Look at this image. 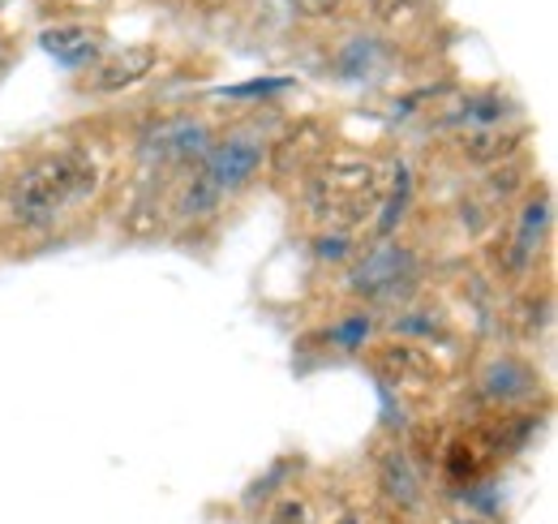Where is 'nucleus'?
I'll return each mask as SVG.
<instances>
[{
	"mask_svg": "<svg viewBox=\"0 0 558 524\" xmlns=\"http://www.w3.org/2000/svg\"><path fill=\"white\" fill-rule=\"evenodd\" d=\"M95 186H99V164L90 159V151L61 146L17 172L9 190V215L22 228H48L61 211L82 202Z\"/></svg>",
	"mask_w": 558,
	"mask_h": 524,
	"instance_id": "nucleus-1",
	"label": "nucleus"
},
{
	"mask_svg": "<svg viewBox=\"0 0 558 524\" xmlns=\"http://www.w3.org/2000/svg\"><path fill=\"white\" fill-rule=\"evenodd\" d=\"M421 279V262L409 246L400 241H378L365 259L352 266L349 288L365 301H378V306H404L413 297Z\"/></svg>",
	"mask_w": 558,
	"mask_h": 524,
	"instance_id": "nucleus-2",
	"label": "nucleus"
},
{
	"mask_svg": "<svg viewBox=\"0 0 558 524\" xmlns=\"http://www.w3.org/2000/svg\"><path fill=\"white\" fill-rule=\"evenodd\" d=\"M263 159H267V138L250 130H236L219 142H210L207 155L198 159V172L207 177L219 194H236L245 190L258 172H263Z\"/></svg>",
	"mask_w": 558,
	"mask_h": 524,
	"instance_id": "nucleus-3",
	"label": "nucleus"
},
{
	"mask_svg": "<svg viewBox=\"0 0 558 524\" xmlns=\"http://www.w3.org/2000/svg\"><path fill=\"white\" fill-rule=\"evenodd\" d=\"M210 146L207 121L198 117H172V121H159L155 130H146L138 138V155L142 164L150 168H181V164H198Z\"/></svg>",
	"mask_w": 558,
	"mask_h": 524,
	"instance_id": "nucleus-4",
	"label": "nucleus"
},
{
	"mask_svg": "<svg viewBox=\"0 0 558 524\" xmlns=\"http://www.w3.org/2000/svg\"><path fill=\"white\" fill-rule=\"evenodd\" d=\"M550 219H555V202L550 194H533L520 206V219H515V233L507 241V271L511 275H529V266L537 262L546 237H550Z\"/></svg>",
	"mask_w": 558,
	"mask_h": 524,
	"instance_id": "nucleus-5",
	"label": "nucleus"
},
{
	"mask_svg": "<svg viewBox=\"0 0 558 524\" xmlns=\"http://www.w3.org/2000/svg\"><path fill=\"white\" fill-rule=\"evenodd\" d=\"M159 66V52L150 44H138V48H125L121 57L104 61L90 78V91L95 95H121L130 86H138L142 78H150V69Z\"/></svg>",
	"mask_w": 558,
	"mask_h": 524,
	"instance_id": "nucleus-6",
	"label": "nucleus"
},
{
	"mask_svg": "<svg viewBox=\"0 0 558 524\" xmlns=\"http://www.w3.org/2000/svg\"><path fill=\"white\" fill-rule=\"evenodd\" d=\"M515 117H520V104H515L511 95H502V91H482V95L460 99V104L451 108L447 126H456V130H494V126H507V121H515Z\"/></svg>",
	"mask_w": 558,
	"mask_h": 524,
	"instance_id": "nucleus-7",
	"label": "nucleus"
},
{
	"mask_svg": "<svg viewBox=\"0 0 558 524\" xmlns=\"http://www.w3.org/2000/svg\"><path fill=\"white\" fill-rule=\"evenodd\" d=\"M482 392L494 404H520V400H529V395L537 392V374L524 361H515V357H498V361H489L486 374H482Z\"/></svg>",
	"mask_w": 558,
	"mask_h": 524,
	"instance_id": "nucleus-8",
	"label": "nucleus"
},
{
	"mask_svg": "<svg viewBox=\"0 0 558 524\" xmlns=\"http://www.w3.org/2000/svg\"><path fill=\"white\" fill-rule=\"evenodd\" d=\"M44 48L61 66L82 69L99 57V31H90V26H52V31H44Z\"/></svg>",
	"mask_w": 558,
	"mask_h": 524,
	"instance_id": "nucleus-9",
	"label": "nucleus"
},
{
	"mask_svg": "<svg viewBox=\"0 0 558 524\" xmlns=\"http://www.w3.org/2000/svg\"><path fill=\"white\" fill-rule=\"evenodd\" d=\"M520 146H524V130H502V126H494V130L464 133V155H469L473 164H502V159L515 155Z\"/></svg>",
	"mask_w": 558,
	"mask_h": 524,
	"instance_id": "nucleus-10",
	"label": "nucleus"
},
{
	"mask_svg": "<svg viewBox=\"0 0 558 524\" xmlns=\"http://www.w3.org/2000/svg\"><path fill=\"white\" fill-rule=\"evenodd\" d=\"M413 194H417V177H413V168H409V164H396L391 194H387V202H383V215H378V228H374L378 241H387V237L400 228V219H404L409 206H413Z\"/></svg>",
	"mask_w": 558,
	"mask_h": 524,
	"instance_id": "nucleus-11",
	"label": "nucleus"
},
{
	"mask_svg": "<svg viewBox=\"0 0 558 524\" xmlns=\"http://www.w3.org/2000/svg\"><path fill=\"white\" fill-rule=\"evenodd\" d=\"M387 52H391V44L383 35H352L349 44L340 48V57H336V69L349 73V78H369L387 61Z\"/></svg>",
	"mask_w": 558,
	"mask_h": 524,
	"instance_id": "nucleus-12",
	"label": "nucleus"
},
{
	"mask_svg": "<svg viewBox=\"0 0 558 524\" xmlns=\"http://www.w3.org/2000/svg\"><path fill=\"white\" fill-rule=\"evenodd\" d=\"M378 477H383V490H387L400 508H417L421 481H417V473H413V464H409L404 452H387L383 464H378Z\"/></svg>",
	"mask_w": 558,
	"mask_h": 524,
	"instance_id": "nucleus-13",
	"label": "nucleus"
},
{
	"mask_svg": "<svg viewBox=\"0 0 558 524\" xmlns=\"http://www.w3.org/2000/svg\"><path fill=\"white\" fill-rule=\"evenodd\" d=\"M391 331H396L400 340H421V344H434V340L447 335L442 319H438L434 310H425V306H404V314L391 319Z\"/></svg>",
	"mask_w": 558,
	"mask_h": 524,
	"instance_id": "nucleus-14",
	"label": "nucleus"
},
{
	"mask_svg": "<svg viewBox=\"0 0 558 524\" xmlns=\"http://www.w3.org/2000/svg\"><path fill=\"white\" fill-rule=\"evenodd\" d=\"M219 206H223V194L210 186L203 172H194V181H190V186L181 190V198H177L181 219H210Z\"/></svg>",
	"mask_w": 558,
	"mask_h": 524,
	"instance_id": "nucleus-15",
	"label": "nucleus"
},
{
	"mask_svg": "<svg viewBox=\"0 0 558 524\" xmlns=\"http://www.w3.org/2000/svg\"><path fill=\"white\" fill-rule=\"evenodd\" d=\"M369 331H374V319H369V314H349L344 323H336V327L327 331V340H331L336 348H344V353H356V348H365Z\"/></svg>",
	"mask_w": 558,
	"mask_h": 524,
	"instance_id": "nucleus-16",
	"label": "nucleus"
},
{
	"mask_svg": "<svg viewBox=\"0 0 558 524\" xmlns=\"http://www.w3.org/2000/svg\"><path fill=\"white\" fill-rule=\"evenodd\" d=\"M349 254H352L349 233H323V237H314V259L318 262H344Z\"/></svg>",
	"mask_w": 558,
	"mask_h": 524,
	"instance_id": "nucleus-17",
	"label": "nucleus"
},
{
	"mask_svg": "<svg viewBox=\"0 0 558 524\" xmlns=\"http://www.w3.org/2000/svg\"><path fill=\"white\" fill-rule=\"evenodd\" d=\"M292 4H296V13H305V17L327 22V17H340L352 0H292Z\"/></svg>",
	"mask_w": 558,
	"mask_h": 524,
	"instance_id": "nucleus-18",
	"label": "nucleus"
},
{
	"mask_svg": "<svg viewBox=\"0 0 558 524\" xmlns=\"http://www.w3.org/2000/svg\"><path fill=\"white\" fill-rule=\"evenodd\" d=\"M288 82H245V86H232V91H223L228 99H245V95H276L283 91Z\"/></svg>",
	"mask_w": 558,
	"mask_h": 524,
	"instance_id": "nucleus-19",
	"label": "nucleus"
},
{
	"mask_svg": "<svg viewBox=\"0 0 558 524\" xmlns=\"http://www.w3.org/2000/svg\"><path fill=\"white\" fill-rule=\"evenodd\" d=\"M305 521V508H301V503H283V508H279V524H301Z\"/></svg>",
	"mask_w": 558,
	"mask_h": 524,
	"instance_id": "nucleus-20",
	"label": "nucleus"
},
{
	"mask_svg": "<svg viewBox=\"0 0 558 524\" xmlns=\"http://www.w3.org/2000/svg\"><path fill=\"white\" fill-rule=\"evenodd\" d=\"M460 524H477V521H460Z\"/></svg>",
	"mask_w": 558,
	"mask_h": 524,
	"instance_id": "nucleus-21",
	"label": "nucleus"
}]
</instances>
